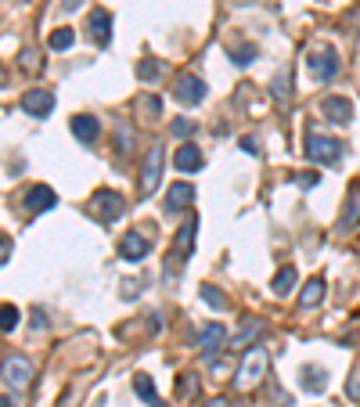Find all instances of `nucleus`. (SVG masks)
<instances>
[{"label":"nucleus","instance_id":"obj_1","mask_svg":"<svg viewBox=\"0 0 360 407\" xmlns=\"http://www.w3.org/2000/svg\"><path fill=\"white\" fill-rule=\"evenodd\" d=\"M195 231H198V216L191 213L184 223H180V231H176V245H173L169 256H166V278H173V274L184 270V263H188V256H191V249H195Z\"/></svg>","mask_w":360,"mask_h":407},{"label":"nucleus","instance_id":"obj_2","mask_svg":"<svg viewBox=\"0 0 360 407\" xmlns=\"http://www.w3.org/2000/svg\"><path fill=\"white\" fill-rule=\"evenodd\" d=\"M162 159H166L162 144H159V141L148 144V155H144V166H141V181H137V188H141L144 199L155 195V188H159V181H162Z\"/></svg>","mask_w":360,"mask_h":407},{"label":"nucleus","instance_id":"obj_3","mask_svg":"<svg viewBox=\"0 0 360 407\" xmlns=\"http://www.w3.org/2000/svg\"><path fill=\"white\" fill-rule=\"evenodd\" d=\"M90 209H94V216H97L101 223H115L119 216L127 213V199L119 195V191H112V188H101V191H94Z\"/></svg>","mask_w":360,"mask_h":407},{"label":"nucleus","instance_id":"obj_4","mask_svg":"<svg viewBox=\"0 0 360 407\" xmlns=\"http://www.w3.org/2000/svg\"><path fill=\"white\" fill-rule=\"evenodd\" d=\"M303 152H307V159H314L317 166H335V162L342 159V141L324 137V134H310Z\"/></svg>","mask_w":360,"mask_h":407},{"label":"nucleus","instance_id":"obj_5","mask_svg":"<svg viewBox=\"0 0 360 407\" xmlns=\"http://www.w3.org/2000/svg\"><path fill=\"white\" fill-rule=\"evenodd\" d=\"M263 375H267V354L260 350V346H253V350L245 354V361H242V368H238L234 389H253Z\"/></svg>","mask_w":360,"mask_h":407},{"label":"nucleus","instance_id":"obj_6","mask_svg":"<svg viewBox=\"0 0 360 407\" xmlns=\"http://www.w3.org/2000/svg\"><path fill=\"white\" fill-rule=\"evenodd\" d=\"M307 65H310V76H314V80L328 83V80H335V73H339V54H335L328 43H321V47L310 51Z\"/></svg>","mask_w":360,"mask_h":407},{"label":"nucleus","instance_id":"obj_7","mask_svg":"<svg viewBox=\"0 0 360 407\" xmlns=\"http://www.w3.org/2000/svg\"><path fill=\"white\" fill-rule=\"evenodd\" d=\"M173 97H176L180 105H198V101L206 97V80L195 76V73H180V76L173 80Z\"/></svg>","mask_w":360,"mask_h":407},{"label":"nucleus","instance_id":"obj_8","mask_svg":"<svg viewBox=\"0 0 360 407\" xmlns=\"http://www.w3.org/2000/svg\"><path fill=\"white\" fill-rule=\"evenodd\" d=\"M0 375H4V382H8L11 389H26V386L33 382V364H29L26 357L11 354V357L0 361Z\"/></svg>","mask_w":360,"mask_h":407},{"label":"nucleus","instance_id":"obj_9","mask_svg":"<svg viewBox=\"0 0 360 407\" xmlns=\"http://www.w3.org/2000/svg\"><path fill=\"white\" fill-rule=\"evenodd\" d=\"M22 112L33 115V120H47V115L54 112V94L47 87H33L22 94Z\"/></svg>","mask_w":360,"mask_h":407},{"label":"nucleus","instance_id":"obj_10","mask_svg":"<svg viewBox=\"0 0 360 407\" xmlns=\"http://www.w3.org/2000/svg\"><path fill=\"white\" fill-rule=\"evenodd\" d=\"M148 253H152V238L141 235V227L137 231H127L123 242H119V256H123L127 263H141Z\"/></svg>","mask_w":360,"mask_h":407},{"label":"nucleus","instance_id":"obj_11","mask_svg":"<svg viewBox=\"0 0 360 407\" xmlns=\"http://www.w3.org/2000/svg\"><path fill=\"white\" fill-rule=\"evenodd\" d=\"M321 112H324V120H328V123L346 127V123L353 120V101H349V97H342V94H332V97H324V101H321Z\"/></svg>","mask_w":360,"mask_h":407},{"label":"nucleus","instance_id":"obj_12","mask_svg":"<svg viewBox=\"0 0 360 407\" xmlns=\"http://www.w3.org/2000/svg\"><path fill=\"white\" fill-rule=\"evenodd\" d=\"M87 33H90V40L97 47H108V40H112V15L105 8H94L87 15Z\"/></svg>","mask_w":360,"mask_h":407},{"label":"nucleus","instance_id":"obj_13","mask_svg":"<svg viewBox=\"0 0 360 407\" xmlns=\"http://www.w3.org/2000/svg\"><path fill=\"white\" fill-rule=\"evenodd\" d=\"M223 342H227V332H223V324H206L202 328V335H198V346H202V357L206 361H213L220 350H223Z\"/></svg>","mask_w":360,"mask_h":407},{"label":"nucleus","instance_id":"obj_14","mask_svg":"<svg viewBox=\"0 0 360 407\" xmlns=\"http://www.w3.org/2000/svg\"><path fill=\"white\" fill-rule=\"evenodd\" d=\"M54 202H58V195H54V188H47V184H36V188L26 191V213H29V216L54 209Z\"/></svg>","mask_w":360,"mask_h":407},{"label":"nucleus","instance_id":"obj_15","mask_svg":"<svg viewBox=\"0 0 360 407\" xmlns=\"http://www.w3.org/2000/svg\"><path fill=\"white\" fill-rule=\"evenodd\" d=\"M191 202H195V188L180 181V184H173V188L166 191V202H162V209H166V213L173 216V213H184V209H188Z\"/></svg>","mask_w":360,"mask_h":407},{"label":"nucleus","instance_id":"obj_16","mask_svg":"<svg viewBox=\"0 0 360 407\" xmlns=\"http://www.w3.org/2000/svg\"><path fill=\"white\" fill-rule=\"evenodd\" d=\"M69 130H73V137L76 141H83V144H94L97 137H101V123H97V115H73V123H69Z\"/></svg>","mask_w":360,"mask_h":407},{"label":"nucleus","instance_id":"obj_17","mask_svg":"<svg viewBox=\"0 0 360 407\" xmlns=\"http://www.w3.org/2000/svg\"><path fill=\"white\" fill-rule=\"evenodd\" d=\"M173 166H176L180 173H198V169L206 166V159H202L198 144H180L176 155H173Z\"/></svg>","mask_w":360,"mask_h":407},{"label":"nucleus","instance_id":"obj_18","mask_svg":"<svg viewBox=\"0 0 360 407\" xmlns=\"http://www.w3.org/2000/svg\"><path fill=\"white\" fill-rule=\"evenodd\" d=\"M295 281H299V270H295V267L288 263V267H281V270L274 274V281H270V292L285 300L288 292H295Z\"/></svg>","mask_w":360,"mask_h":407},{"label":"nucleus","instance_id":"obj_19","mask_svg":"<svg viewBox=\"0 0 360 407\" xmlns=\"http://www.w3.org/2000/svg\"><path fill=\"white\" fill-rule=\"evenodd\" d=\"M356 223H360V184H353V191H349V202L339 216V231H353Z\"/></svg>","mask_w":360,"mask_h":407},{"label":"nucleus","instance_id":"obj_20","mask_svg":"<svg viewBox=\"0 0 360 407\" xmlns=\"http://www.w3.org/2000/svg\"><path fill=\"white\" fill-rule=\"evenodd\" d=\"M321 300H324V281H321V278H310V281L303 285V292H299V307L314 310Z\"/></svg>","mask_w":360,"mask_h":407},{"label":"nucleus","instance_id":"obj_21","mask_svg":"<svg viewBox=\"0 0 360 407\" xmlns=\"http://www.w3.org/2000/svg\"><path fill=\"white\" fill-rule=\"evenodd\" d=\"M260 332H263V321H260V317H245V321H242V328L234 332L231 346H249V342H253Z\"/></svg>","mask_w":360,"mask_h":407},{"label":"nucleus","instance_id":"obj_22","mask_svg":"<svg viewBox=\"0 0 360 407\" xmlns=\"http://www.w3.org/2000/svg\"><path fill=\"white\" fill-rule=\"evenodd\" d=\"M134 389H137V396L148 400L152 407H166V403L159 400V393H155V379H152V375H134Z\"/></svg>","mask_w":360,"mask_h":407},{"label":"nucleus","instance_id":"obj_23","mask_svg":"<svg viewBox=\"0 0 360 407\" xmlns=\"http://www.w3.org/2000/svg\"><path fill=\"white\" fill-rule=\"evenodd\" d=\"M227 54H231V62H234L238 69H245L253 58L260 54V47H256V43H238V47H227Z\"/></svg>","mask_w":360,"mask_h":407},{"label":"nucleus","instance_id":"obj_24","mask_svg":"<svg viewBox=\"0 0 360 407\" xmlns=\"http://www.w3.org/2000/svg\"><path fill=\"white\" fill-rule=\"evenodd\" d=\"M73 40H76V33L62 26V29H54V33L47 36V47H51V51H69V47H73Z\"/></svg>","mask_w":360,"mask_h":407},{"label":"nucleus","instance_id":"obj_25","mask_svg":"<svg viewBox=\"0 0 360 407\" xmlns=\"http://www.w3.org/2000/svg\"><path fill=\"white\" fill-rule=\"evenodd\" d=\"M162 69H166V65L159 62V58H144V62L137 65V76H141L144 83H155V80L162 76Z\"/></svg>","mask_w":360,"mask_h":407},{"label":"nucleus","instance_id":"obj_26","mask_svg":"<svg viewBox=\"0 0 360 407\" xmlns=\"http://www.w3.org/2000/svg\"><path fill=\"white\" fill-rule=\"evenodd\" d=\"M303 386H307L310 393H321V389L328 386V375H324L321 368H303Z\"/></svg>","mask_w":360,"mask_h":407},{"label":"nucleus","instance_id":"obj_27","mask_svg":"<svg viewBox=\"0 0 360 407\" xmlns=\"http://www.w3.org/2000/svg\"><path fill=\"white\" fill-rule=\"evenodd\" d=\"M18 328V307L0 303V332H15Z\"/></svg>","mask_w":360,"mask_h":407},{"label":"nucleus","instance_id":"obj_28","mask_svg":"<svg viewBox=\"0 0 360 407\" xmlns=\"http://www.w3.org/2000/svg\"><path fill=\"white\" fill-rule=\"evenodd\" d=\"M198 296H202L213 310H223V307H227V296L220 292V288H213V285H202V288H198Z\"/></svg>","mask_w":360,"mask_h":407},{"label":"nucleus","instance_id":"obj_29","mask_svg":"<svg viewBox=\"0 0 360 407\" xmlns=\"http://www.w3.org/2000/svg\"><path fill=\"white\" fill-rule=\"evenodd\" d=\"M119 155H130V148H134V130H130V123H119Z\"/></svg>","mask_w":360,"mask_h":407},{"label":"nucleus","instance_id":"obj_30","mask_svg":"<svg viewBox=\"0 0 360 407\" xmlns=\"http://www.w3.org/2000/svg\"><path fill=\"white\" fill-rule=\"evenodd\" d=\"M18 65H22L26 73H40V69H43V62H40V51H22Z\"/></svg>","mask_w":360,"mask_h":407},{"label":"nucleus","instance_id":"obj_31","mask_svg":"<svg viewBox=\"0 0 360 407\" xmlns=\"http://www.w3.org/2000/svg\"><path fill=\"white\" fill-rule=\"evenodd\" d=\"M285 80H292V76H288V73H277V76H274V97H277V101H285V97L292 94V83L285 87Z\"/></svg>","mask_w":360,"mask_h":407},{"label":"nucleus","instance_id":"obj_32","mask_svg":"<svg viewBox=\"0 0 360 407\" xmlns=\"http://www.w3.org/2000/svg\"><path fill=\"white\" fill-rule=\"evenodd\" d=\"M346 396H349L353 403H360V368H353V375H349V382H346Z\"/></svg>","mask_w":360,"mask_h":407},{"label":"nucleus","instance_id":"obj_33","mask_svg":"<svg viewBox=\"0 0 360 407\" xmlns=\"http://www.w3.org/2000/svg\"><path fill=\"white\" fill-rule=\"evenodd\" d=\"M191 130H195V123H191V120H173V134H176V137H188Z\"/></svg>","mask_w":360,"mask_h":407},{"label":"nucleus","instance_id":"obj_34","mask_svg":"<svg viewBox=\"0 0 360 407\" xmlns=\"http://www.w3.org/2000/svg\"><path fill=\"white\" fill-rule=\"evenodd\" d=\"M317 181H321L317 173H299V177H295V184H299V188H314Z\"/></svg>","mask_w":360,"mask_h":407},{"label":"nucleus","instance_id":"obj_35","mask_svg":"<svg viewBox=\"0 0 360 407\" xmlns=\"http://www.w3.org/2000/svg\"><path fill=\"white\" fill-rule=\"evenodd\" d=\"M141 108H148L152 115H159V112H162V105H159V97H141Z\"/></svg>","mask_w":360,"mask_h":407},{"label":"nucleus","instance_id":"obj_36","mask_svg":"<svg viewBox=\"0 0 360 407\" xmlns=\"http://www.w3.org/2000/svg\"><path fill=\"white\" fill-rule=\"evenodd\" d=\"M8 256H11V238H0V267L8 263Z\"/></svg>","mask_w":360,"mask_h":407},{"label":"nucleus","instance_id":"obj_37","mask_svg":"<svg viewBox=\"0 0 360 407\" xmlns=\"http://www.w3.org/2000/svg\"><path fill=\"white\" fill-rule=\"evenodd\" d=\"M191 389H195V379H191V375H184V379H180V393H184V396H188Z\"/></svg>","mask_w":360,"mask_h":407},{"label":"nucleus","instance_id":"obj_38","mask_svg":"<svg viewBox=\"0 0 360 407\" xmlns=\"http://www.w3.org/2000/svg\"><path fill=\"white\" fill-rule=\"evenodd\" d=\"M242 148H245V152H249V155H256V152H260V148H256V141H253V137H245V141H242Z\"/></svg>","mask_w":360,"mask_h":407},{"label":"nucleus","instance_id":"obj_39","mask_svg":"<svg viewBox=\"0 0 360 407\" xmlns=\"http://www.w3.org/2000/svg\"><path fill=\"white\" fill-rule=\"evenodd\" d=\"M202 407H231V403H227L223 396H213V400H209V403H202Z\"/></svg>","mask_w":360,"mask_h":407},{"label":"nucleus","instance_id":"obj_40","mask_svg":"<svg viewBox=\"0 0 360 407\" xmlns=\"http://www.w3.org/2000/svg\"><path fill=\"white\" fill-rule=\"evenodd\" d=\"M0 407H15V400L11 396H0Z\"/></svg>","mask_w":360,"mask_h":407},{"label":"nucleus","instance_id":"obj_41","mask_svg":"<svg viewBox=\"0 0 360 407\" xmlns=\"http://www.w3.org/2000/svg\"><path fill=\"white\" fill-rule=\"evenodd\" d=\"M0 83H4V69H0Z\"/></svg>","mask_w":360,"mask_h":407}]
</instances>
